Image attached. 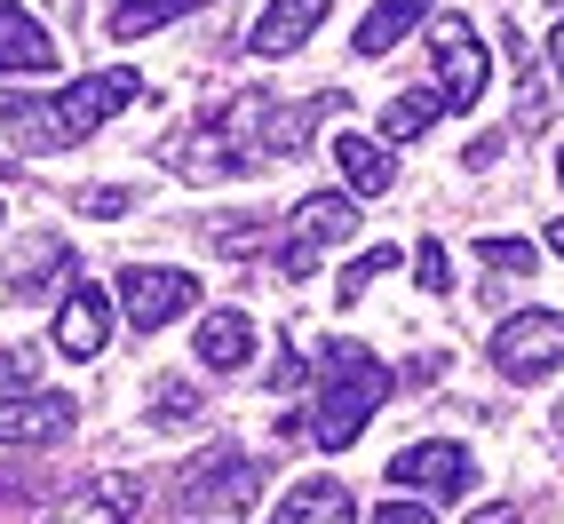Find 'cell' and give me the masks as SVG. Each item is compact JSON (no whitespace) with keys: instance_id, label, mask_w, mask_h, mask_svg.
<instances>
[{"instance_id":"obj_1","label":"cell","mask_w":564,"mask_h":524,"mask_svg":"<svg viewBox=\"0 0 564 524\" xmlns=\"http://www.w3.org/2000/svg\"><path fill=\"white\" fill-rule=\"evenodd\" d=\"M143 96V72L135 64H104L88 80H72L56 96H0V128L24 160H48V152H72V143H88L111 111H128Z\"/></svg>"},{"instance_id":"obj_13","label":"cell","mask_w":564,"mask_h":524,"mask_svg":"<svg viewBox=\"0 0 564 524\" xmlns=\"http://www.w3.org/2000/svg\"><path fill=\"white\" fill-rule=\"evenodd\" d=\"M326 9H334V0H271V9L254 17V32H247V56H262V64L294 56V48L326 24Z\"/></svg>"},{"instance_id":"obj_19","label":"cell","mask_w":564,"mask_h":524,"mask_svg":"<svg viewBox=\"0 0 564 524\" xmlns=\"http://www.w3.org/2000/svg\"><path fill=\"white\" fill-rule=\"evenodd\" d=\"M192 350H199V365H215V373H239V365L254 358V326H247L239 310H207L199 334H192Z\"/></svg>"},{"instance_id":"obj_16","label":"cell","mask_w":564,"mask_h":524,"mask_svg":"<svg viewBox=\"0 0 564 524\" xmlns=\"http://www.w3.org/2000/svg\"><path fill=\"white\" fill-rule=\"evenodd\" d=\"M437 9L430 0H373V9L358 17V32H350V56H390L405 32H422Z\"/></svg>"},{"instance_id":"obj_5","label":"cell","mask_w":564,"mask_h":524,"mask_svg":"<svg viewBox=\"0 0 564 524\" xmlns=\"http://www.w3.org/2000/svg\"><path fill=\"white\" fill-rule=\"evenodd\" d=\"M215 128L239 143L247 167H271V160H294V152L311 143V111H303V103H279V96H239Z\"/></svg>"},{"instance_id":"obj_27","label":"cell","mask_w":564,"mask_h":524,"mask_svg":"<svg viewBox=\"0 0 564 524\" xmlns=\"http://www.w3.org/2000/svg\"><path fill=\"white\" fill-rule=\"evenodd\" d=\"M549 128V96L533 88V80H524V96H517V120H509V135H541Z\"/></svg>"},{"instance_id":"obj_14","label":"cell","mask_w":564,"mask_h":524,"mask_svg":"<svg viewBox=\"0 0 564 524\" xmlns=\"http://www.w3.org/2000/svg\"><path fill=\"white\" fill-rule=\"evenodd\" d=\"M143 509V477H128V469H104V477H88L80 493H72L48 524H128Z\"/></svg>"},{"instance_id":"obj_25","label":"cell","mask_w":564,"mask_h":524,"mask_svg":"<svg viewBox=\"0 0 564 524\" xmlns=\"http://www.w3.org/2000/svg\"><path fill=\"white\" fill-rule=\"evenodd\" d=\"M72 207L96 215V222H111V215H128V207H135V192H120V183H96V192H72Z\"/></svg>"},{"instance_id":"obj_9","label":"cell","mask_w":564,"mask_h":524,"mask_svg":"<svg viewBox=\"0 0 564 524\" xmlns=\"http://www.w3.org/2000/svg\"><path fill=\"white\" fill-rule=\"evenodd\" d=\"M120 310L135 334H160L175 326L183 310H199V279L192 271H152V262H128L120 271Z\"/></svg>"},{"instance_id":"obj_28","label":"cell","mask_w":564,"mask_h":524,"mask_svg":"<svg viewBox=\"0 0 564 524\" xmlns=\"http://www.w3.org/2000/svg\"><path fill=\"white\" fill-rule=\"evenodd\" d=\"M413 279H422V294H445V286H454V262H445V247H422Z\"/></svg>"},{"instance_id":"obj_33","label":"cell","mask_w":564,"mask_h":524,"mask_svg":"<svg viewBox=\"0 0 564 524\" xmlns=\"http://www.w3.org/2000/svg\"><path fill=\"white\" fill-rule=\"evenodd\" d=\"M556 183H564V143H556Z\"/></svg>"},{"instance_id":"obj_29","label":"cell","mask_w":564,"mask_h":524,"mask_svg":"<svg viewBox=\"0 0 564 524\" xmlns=\"http://www.w3.org/2000/svg\"><path fill=\"white\" fill-rule=\"evenodd\" d=\"M373 524H437L422 501H382V509H373Z\"/></svg>"},{"instance_id":"obj_22","label":"cell","mask_w":564,"mask_h":524,"mask_svg":"<svg viewBox=\"0 0 564 524\" xmlns=\"http://www.w3.org/2000/svg\"><path fill=\"white\" fill-rule=\"evenodd\" d=\"M199 397H207V390L192 382V373H167V382L152 390V422H192V414H199Z\"/></svg>"},{"instance_id":"obj_24","label":"cell","mask_w":564,"mask_h":524,"mask_svg":"<svg viewBox=\"0 0 564 524\" xmlns=\"http://www.w3.org/2000/svg\"><path fill=\"white\" fill-rule=\"evenodd\" d=\"M32 382H41V350H0V397H24Z\"/></svg>"},{"instance_id":"obj_15","label":"cell","mask_w":564,"mask_h":524,"mask_svg":"<svg viewBox=\"0 0 564 524\" xmlns=\"http://www.w3.org/2000/svg\"><path fill=\"white\" fill-rule=\"evenodd\" d=\"M56 72V41L41 17H24L17 0H0V80H41Z\"/></svg>"},{"instance_id":"obj_7","label":"cell","mask_w":564,"mask_h":524,"mask_svg":"<svg viewBox=\"0 0 564 524\" xmlns=\"http://www.w3.org/2000/svg\"><path fill=\"white\" fill-rule=\"evenodd\" d=\"M469 477H477V461H469L462 437H422L405 454H390V484L398 493H422V501H462Z\"/></svg>"},{"instance_id":"obj_32","label":"cell","mask_w":564,"mask_h":524,"mask_svg":"<svg viewBox=\"0 0 564 524\" xmlns=\"http://www.w3.org/2000/svg\"><path fill=\"white\" fill-rule=\"evenodd\" d=\"M549 247H556V262H564V215H556V222H549Z\"/></svg>"},{"instance_id":"obj_18","label":"cell","mask_w":564,"mask_h":524,"mask_svg":"<svg viewBox=\"0 0 564 524\" xmlns=\"http://www.w3.org/2000/svg\"><path fill=\"white\" fill-rule=\"evenodd\" d=\"M279 524H358V501H350L343 477H303L279 501Z\"/></svg>"},{"instance_id":"obj_30","label":"cell","mask_w":564,"mask_h":524,"mask_svg":"<svg viewBox=\"0 0 564 524\" xmlns=\"http://www.w3.org/2000/svg\"><path fill=\"white\" fill-rule=\"evenodd\" d=\"M469 524H524V509L517 501H485V509H469Z\"/></svg>"},{"instance_id":"obj_21","label":"cell","mask_w":564,"mask_h":524,"mask_svg":"<svg viewBox=\"0 0 564 524\" xmlns=\"http://www.w3.org/2000/svg\"><path fill=\"white\" fill-rule=\"evenodd\" d=\"M437 111H445V96H437V88H405V96H390V103H382V135H390V143H413V135H430Z\"/></svg>"},{"instance_id":"obj_17","label":"cell","mask_w":564,"mask_h":524,"mask_svg":"<svg viewBox=\"0 0 564 524\" xmlns=\"http://www.w3.org/2000/svg\"><path fill=\"white\" fill-rule=\"evenodd\" d=\"M334 167H343V183H350L358 199H390L398 192L390 143H373V135H334Z\"/></svg>"},{"instance_id":"obj_11","label":"cell","mask_w":564,"mask_h":524,"mask_svg":"<svg viewBox=\"0 0 564 524\" xmlns=\"http://www.w3.org/2000/svg\"><path fill=\"white\" fill-rule=\"evenodd\" d=\"M72 279H80V254H72L64 239H24L9 262H0V286H9L17 303H48V294L64 303Z\"/></svg>"},{"instance_id":"obj_20","label":"cell","mask_w":564,"mask_h":524,"mask_svg":"<svg viewBox=\"0 0 564 524\" xmlns=\"http://www.w3.org/2000/svg\"><path fill=\"white\" fill-rule=\"evenodd\" d=\"M207 0H111V41H143V32H160V24H183V17H199Z\"/></svg>"},{"instance_id":"obj_26","label":"cell","mask_w":564,"mask_h":524,"mask_svg":"<svg viewBox=\"0 0 564 524\" xmlns=\"http://www.w3.org/2000/svg\"><path fill=\"white\" fill-rule=\"evenodd\" d=\"M477 254L494 271H533V239H477Z\"/></svg>"},{"instance_id":"obj_31","label":"cell","mask_w":564,"mask_h":524,"mask_svg":"<svg viewBox=\"0 0 564 524\" xmlns=\"http://www.w3.org/2000/svg\"><path fill=\"white\" fill-rule=\"evenodd\" d=\"M549 72H556V88H564V24L549 32Z\"/></svg>"},{"instance_id":"obj_6","label":"cell","mask_w":564,"mask_h":524,"mask_svg":"<svg viewBox=\"0 0 564 524\" xmlns=\"http://www.w3.org/2000/svg\"><path fill=\"white\" fill-rule=\"evenodd\" d=\"M430 48H437V96L445 111H477V96L494 88V56L469 32V17H430Z\"/></svg>"},{"instance_id":"obj_12","label":"cell","mask_w":564,"mask_h":524,"mask_svg":"<svg viewBox=\"0 0 564 524\" xmlns=\"http://www.w3.org/2000/svg\"><path fill=\"white\" fill-rule=\"evenodd\" d=\"M104 342H111V294H104L96 279H72L64 303H56V350L88 365Z\"/></svg>"},{"instance_id":"obj_23","label":"cell","mask_w":564,"mask_h":524,"mask_svg":"<svg viewBox=\"0 0 564 524\" xmlns=\"http://www.w3.org/2000/svg\"><path fill=\"white\" fill-rule=\"evenodd\" d=\"M398 262H405V247H366V254L350 262V271H343V310H350L358 294H366L373 279H382V271H398Z\"/></svg>"},{"instance_id":"obj_3","label":"cell","mask_w":564,"mask_h":524,"mask_svg":"<svg viewBox=\"0 0 564 524\" xmlns=\"http://www.w3.org/2000/svg\"><path fill=\"white\" fill-rule=\"evenodd\" d=\"M254 493H262V469L247 461V454H231V445H199L192 461L175 469V516H215V524H231V516H247L254 509Z\"/></svg>"},{"instance_id":"obj_34","label":"cell","mask_w":564,"mask_h":524,"mask_svg":"<svg viewBox=\"0 0 564 524\" xmlns=\"http://www.w3.org/2000/svg\"><path fill=\"white\" fill-rule=\"evenodd\" d=\"M556 437H564V397H556Z\"/></svg>"},{"instance_id":"obj_2","label":"cell","mask_w":564,"mask_h":524,"mask_svg":"<svg viewBox=\"0 0 564 524\" xmlns=\"http://www.w3.org/2000/svg\"><path fill=\"white\" fill-rule=\"evenodd\" d=\"M390 390H398V373L373 358L366 342H350V334H326L318 358H311V445H326V454H350L358 429L382 414Z\"/></svg>"},{"instance_id":"obj_10","label":"cell","mask_w":564,"mask_h":524,"mask_svg":"<svg viewBox=\"0 0 564 524\" xmlns=\"http://www.w3.org/2000/svg\"><path fill=\"white\" fill-rule=\"evenodd\" d=\"M80 405L64 390H24V397H0V454H32V445H56L72 437Z\"/></svg>"},{"instance_id":"obj_8","label":"cell","mask_w":564,"mask_h":524,"mask_svg":"<svg viewBox=\"0 0 564 524\" xmlns=\"http://www.w3.org/2000/svg\"><path fill=\"white\" fill-rule=\"evenodd\" d=\"M494 365L509 382H541V373L564 365V310H517L494 334Z\"/></svg>"},{"instance_id":"obj_4","label":"cell","mask_w":564,"mask_h":524,"mask_svg":"<svg viewBox=\"0 0 564 524\" xmlns=\"http://www.w3.org/2000/svg\"><path fill=\"white\" fill-rule=\"evenodd\" d=\"M358 239V192H311V199H294L286 215V231H279V279H311L318 262L334 247H350Z\"/></svg>"}]
</instances>
